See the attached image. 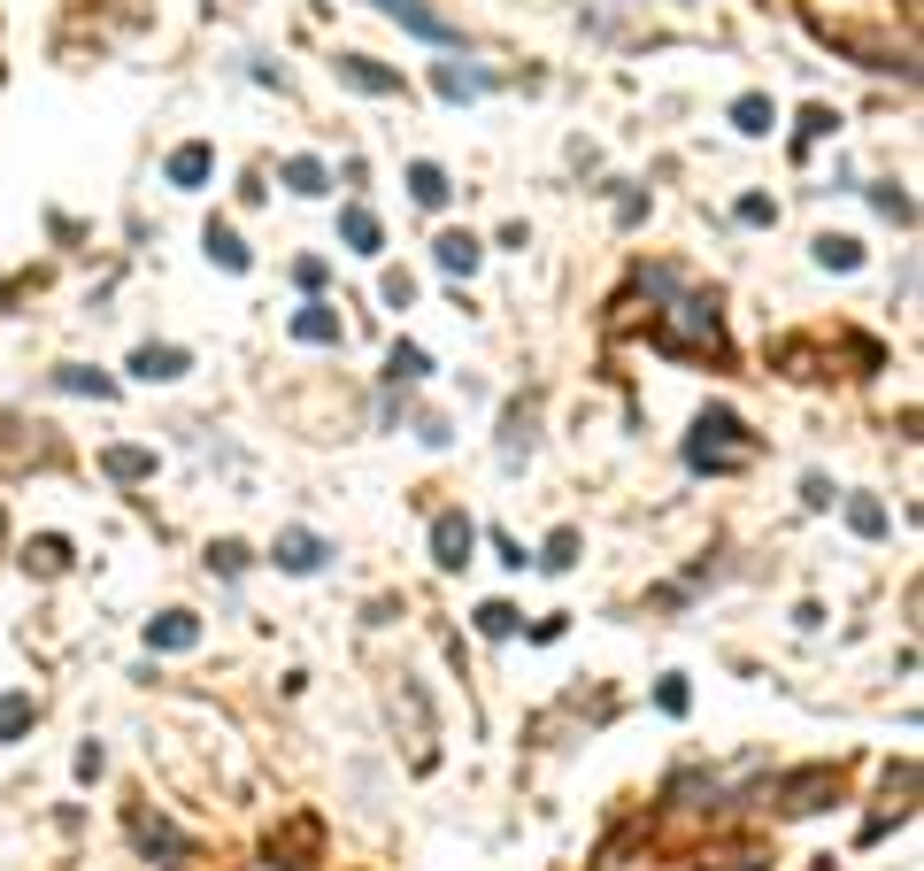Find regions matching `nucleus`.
Returning a JSON list of instances; mask_svg holds the SVG:
<instances>
[{
    "label": "nucleus",
    "mask_w": 924,
    "mask_h": 871,
    "mask_svg": "<svg viewBox=\"0 0 924 871\" xmlns=\"http://www.w3.org/2000/svg\"><path fill=\"white\" fill-rule=\"evenodd\" d=\"M478 633H485V641H509V633H516V609H509V602H485V609H478Z\"/></svg>",
    "instance_id": "29"
},
{
    "label": "nucleus",
    "mask_w": 924,
    "mask_h": 871,
    "mask_svg": "<svg viewBox=\"0 0 924 871\" xmlns=\"http://www.w3.org/2000/svg\"><path fill=\"white\" fill-rule=\"evenodd\" d=\"M432 255H440V270H448V278H470V270L485 263V239H470V232H440V239H432Z\"/></svg>",
    "instance_id": "10"
},
{
    "label": "nucleus",
    "mask_w": 924,
    "mask_h": 871,
    "mask_svg": "<svg viewBox=\"0 0 924 871\" xmlns=\"http://www.w3.org/2000/svg\"><path fill=\"white\" fill-rule=\"evenodd\" d=\"M732 124H740V132H748V140H763L770 124H778V109H770L763 93H740V101H732Z\"/></svg>",
    "instance_id": "19"
},
{
    "label": "nucleus",
    "mask_w": 924,
    "mask_h": 871,
    "mask_svg": "<svg viewBox=\"0 0 924 871\" xmlns=\"http://www.w3.org/2000/svg\"><path fill=\"white\" fill-rule=\"evenodd\" d=\"M331 70H339V85H355V93H401V70H386V62H370V54H339Z\"/></svg>",
    "instance_id": "7"
},
{
    "label": "nucleus",
    "mask_w": 924,
    "mask_h": 871,
    "mask_svg": "<svg viewBox=\"0 0 924 871\" xmlns=\"http://www.w3.org/2000/svg\"><path fill=\"white\" fill-rule=\"evenodd\" d=\"M717 871H763V857L756 849H732V857H717Z\"/></svg>",
    "instance_id": "37"
},
{
    "label": "nucleus",
    "mask_w": 924,
    "mask_h": 871,
    "mask_svg": "<svg viewBox=\"0 0 924 871\" xmlns=\"http://www.w3.org/2000/svg\"><path fill=\"white\" fill-rule=\"evenodd\" d=\"M294 340H301V348H339V340H347V325H339V309L308 301V309H294Z\"/></svg>",
    "instance_id": "9"
},
{
    "label": "nucleus",
    "mask_w": 924,
    "mask_h": 871,
    "mask_svg": "<svg viewBox=\"0 0 924 871\" xmlns=\"http://www.w3.org/2000/svg\"><path fill=\"white\" fill-rule=\"evenodd\" d=\"M208 571L239 578V571H247V547H239V540H216V547H208Z\"/></svg>",
    "instance_id": "30"
},
{
    "label": "nucleus",
    "mask_w": 924,
    "mask_h": 871,
    "mask_svg": "<svg viewBox=\"0 0 924 871\" xmlns=\"http://www.w3.org/2000/svg\"><path fill=\"white\" fill-rule=\"evenodd\" d=\"M817 263H824V270H855V263H863V239H848V232H824V239H817Z\"/></svg>",
    "instance_id": "22"
},
{
    "label": "nucleus",
    "mask_w": 924,
    "mask_h": 871,
    "mask_svg": "<svg viewBox=\"0 0 924 871\" xmlns=\"http://www.w3.org/2000/svg\"><path fill=\"white\" fill-rule=\"evenodd\" d=\"M386 378H393V386H417V378H432V355H424V348H409V340H401V348L386 355Z\"/></svg>",
    "instance_id": "20"
},
{
    "label": "nucleus",
    "mask_w": 924,
    "mask_h": 871,
    "mask_svg": "<svg viewBox=\"0 0 924 871\" xmlns=\"http://www.w3.org/2000/svg\"><path fill=\"white\" fill-rule=\"evenodd\" d=\"M417 440L424 448H448V417H417Z\"/></svg>",
    "instance_id": "36"
},
{
    "label": "nucleus",
    "mask_w": 924,
    "mask_h": 871,
    "mask_svg": "<svg viewBox=\"0 0 924 871\" xmlns=\"http://www.w3.org/2000/svg\"><path fill=\"white\" fill-rule=\"evenodd\" d=\"M31 717H39V701H31V695H0V740H23Z\"/></svg>",
    "instance_id": "24"
},
{
    "label": "nucleus",
    "mask_w": 924,
    "mask_h": 871,
    "mask_svg": "<svg viewBox=\"0 0 924 871\" xmlns=\"http://www.w3.org/2000/svg\"><path fill=\"white\" fill-rule=\"evenodd\" d=\"M23 571H39V578H62V571H70V540H62V532H47V540H31V555H23Z\"/></svg>",
    "instance_id": "18"
},
{
    "label": "nucleus",
    "mask_w": 924,
    "mask_h": 871,
    "mask_svg": "<svg viewBox=\"0 0 924 871\" xmlns=\"http://www.w3.org/2000/svg\"><path fill=\"white\" fill-rule=\"evenodd\" d=\"M832 124H840V116H832V109H809V116H801V140H793V147H817V140H824V132H832Z\"/></svg>",
    "instance_id": "32"
},
{
    "label": "nucleus",
    "mask_w": 924,
    "mask_h": 871,
    "mask_svg": "<svg viewBox=\"0 0 924 871\" xmlns=\"http://www.w3.org/2000/svg\"><path fill=\"white\" fill-rule=\"evenodd\" d=\"M871 201H879V208H886V216H902V224H910V193H894V185H879V193H871Z\"/></svg>",
    "instance_id": "35"
},
{
    "label": "nucleus",
    "mask_w": 924,
    "mask_h": 871,
    "mask_svg": "<svg viewBox=\"0 0 924 871\" xmlns=\"http://www.w3.org/2000/svg\"><path fill=\"white\" fill-rule=\"evenodd\" d=\"M778 216V201H763V193H740V224H770Z\"/></svg>",
    "instance_id": "34"
},
{
    "label": "nucleus",
    "mask_w": 924,
    "mask_h": 871,
    "mask_svg": "<svg viewBox=\"0 0 924 871\" xmlns=\"http://www.w3.org/2000/svg\"><path fill=\"white\" fill-rule=\"evenodd\" d=\"M270 563H278V571H294V578H308V571H324V563H331V547H324L316 532H301V524H294V532H278Z\"/></svg>",
    "instance_id": "5"
},
{
    "label": "nucleus",
    "mask_w": 924,
    "mask_h": 871,
    "mask_svg": "<svg viewBox=\"0 0 924 871\" xmlns=\"http://www.w3.org/2000/svg\"><path fill=\"white\" fill-rule=\"evenodd\" d=\"M201 641V617H185V609H162V617H147V648H162V656H185Z\"/></svg>",
    "instance_id": "8"
},
{
    "label": "nucleus",
    "mask_w": 924,
    "mask_h": 871,
    "mask_svg": "<svg viewBox=\"0 0 924 871\" xmlns=\"http://www.w3.org/2000/svg\"><path fill=\"white\" fill-rule=\"evenodd\" d=\"M647 294H670V309L655 317V348L663 355H725V325L701 294H678V270H647Z\"/></svg>",
    "instance_id": "1"
},
{
    "label": "nucleus",
    "mask_w": 924,
    "mask_h": 871,
    "mask_svg": "<svg viewBox=\"0 0 924 871\" xmlns=\"http://www.w3.org/2000/svg\"><path fill=\"white\" fill-rule=\"evenodd\" d=\"M686 463L709 471V479H725V471H748V463H756V440H748V424H740L732 409H701V424H694V440H686Z\"/></svg>",
    "instance_id": "2"
},
{
    "label": "nucleus",
    "mask_w": 924,
    "mask_h": 871,
    "mask_svg": "<svg viewBox=\"0 0 924 871\" xmlns=\"http://www.w3.org/2000/svg\"><path fill=\"white\" fill-rule=\"evenodd\" d=\"M578 563V532L563 524V532H547V547H540V571H571Z\"/></svg>",
    "instance_id": "27"
},
{
    "label": "nucleus",
    "mask_w": 924,
    "mask_h": 871,
    "mask_svg": "<svg viewBox=\"0 0 924 871\" xmlns=\"http://www.w3.org/2000/svg\"><path fill=\"white\" fill-rule=\"evenodd\" d=\"M470 547H478V524L462 518V510L432 518V563H440V571H462V563H470Z\"/></svg>",
    "instance_id": "4"
},
{
    "label": "nucleus",
    "mask_w": 924,
    "mask_h": 871,
    "mask_svg": "<svg viewBox=\"0 0 924 871\" xmlns=\"http://www.w3.org/2000/svg\"><path fill=\"white\" fill-rule=\"evenodd\" d=\"M824 795H840V771H832V764H817V771H793V779H786V810H793V818L824 810Z\"/></svg>",
    "instance_id": "6"
},
{
    "label": "nucleus",
    "mask_w": 924,
    "mask_h": 871,
    "mask_svg": "<svg viewBox=\"0 0 924 871\" xmlns=\"http://www.w3.org/2000/svg\"><path fill=\"white\" fill-rule=\"evenodd\" d=\"M101 471L132 486V479H147V471H154V455H147V448H109V455H101Z\"/></svg>",
    "instance_id": "23"
},
{
    "label": "nucleus",
    "mask_w": 924,
    "mask_h": 871,
    "mask_svg": "<svg viewBox=\"0 0 924 871\" xmlns=\"http://www.w3.org/2000/svg\"><path fill=\"white\" fill-rule=\"evenodd\" d=\"M485 85H493L485 70H462V62H432V93H440V101H478Z\"/></svg>",
    "instance_id": "11"
},
{
    "label": "nucleus",
    "mask_w": 924,
    "mask_h": 871,
    "mask_svg": "<svg viewBox=\"0 0 924 871\" xmlns=\"http://www.w3.org/2000/svg\"><path fill=\"white\" fill-rule=\"evenodd\" d=\"M54 386H62V393H93V401H109V393H116V378H101V370H78V362H70V370H54Z\"/></svg>",
    "instance_id": "25"
},
{
    "label": "nucleus",
    "mask_w": 924,
    "mask_h": 871,
    "mask_svg": "<svg viewBox=\"0 0 924 871\" xmlns=\"http://www.w3.org/2000/svg\"><path fill=\"white\" fill-rule=\"evenodd\" d=\"M185 362H193L185 348H140V355H132V370H140L147 386H170V378H185Z\"/></svg>",
    "instance_id": "16"
},
{
    "label": "nucleus",
    "mask_w": 924,
    "mask_h": 871,
    "mask_svg": "<svg viewBox=\"0 0 924 871\" xmlns=\"http://www.w3.org/2000/svg\"><path fill=\"white\" fill-rule=\"evenodd\" d=\"M339 239H347L355 255H378V247H386V232H378V216H370L362 201H355V208H339Z\"/></svg>",
    "instance_id": "15"
},
{
    "label": "nucleus",
    "mask_w": 924,
    "mask_h": 871,
    "mask_svg": "<svg viewBox=\"0 0 924 871\" xmlns=\"http://www.w3.org/2000/svg\"><path fill=\"white\" fill-rule=\"evenodd\" d=\"M686 679H663V687H655V709H663V717H686Z\"/></svg>",
    "instance_id": "31"
},
{
    "label": "nucleus",
    "mask_w": 924,
    "mask_h": 871,
    "mask_svg": "<svg viewBox=\"0 0 924 871\" xmlns=\"http://www.w3.org/2000/svg\"><path fill=\"white\" fill-rule=\"evenodd\" d=\"M409 193H417V208H448V193H455V185H448V171H440V163H409Z\"/></svg>",
    "instance_id": "17"
},
{
    "label": "nucleus",
    "mask_w": 924,
    "mask_h": 871,
    "mask_svg": "<svg viewBox=\"0 0 924 871\" xmlns=\"http://www.w3.org/2000/svg\"><path fill=\"white\" fill-rule=\"evenodd\" d=\"M232 8H239V0H232Z\"/></svg>",
    "instance_id": "38"
},
{
    "label": "nucleus",
    "mask_w": 924,
    "mask_h": 871,
    "mask_svg": "<svg viewBox=\"0 0 924 871\" xmlns=\"http://www.w3.org/2000/svg\"><path fill=\"white\" fill-rule=\"evenodd\" d=\"M532 455V401H509V417H501V463L516 471Z\"/></svg>",
    "instance_id": "12"
},
{
    "label": "nucleus",
    "mask_w": 924,
    "mask_h": 871,
    "mask_svg": "<svg viewBox=\"0 0 924 871\" xmlns=\"http://www.w3.org/2000/svg\"><path fill=\"white\" fill-rule=\"evenodd\" d=\"M208 171H216V147H208V140H185V147L170 155V185H185V193H193Z\"/></svg>",
    "instance_id": "13"
},
{
    "label": "nucleus",
    "mask_w": 924,
    "mask_h": 871,
    "mask_svg": "<svg viewBox=\"0 0 924 871\" xmlns=\"http://www.w3.org/2000/svg\"><path fill=\"white\" fill-rule=\"evenodd\" d=\"M286 185H294V193H308V201H316V193H324V185H331V171H324V163H316V155H294V163H286Z\"/></svg>",
    "instance_id": "26"
},
{
    "label": "nucleus",
    "mask_w": 924,
    "mask_h": 871,
    "mask_svg": "<svg viewBox=\"0 0 924 871\" xmlns=\"http://www.w3.org/2000/svg\"><path fill=\"white\" fill-rule=\"evenodd\" d=\"M132 841H140L147 857H193V849H185V833H177V826H162V818H147V810L132 818Z\"/></svg>",
    "instance_id": "14"
},
{
    "label": "nucleus",
    "mask_w": 924,
    "mask_h": 871,
    "mask_svg": "<svg viewBox=\"0 0 924 871\" xmlns=\"http://www.w3.org/2000/svg\"><path fill=\"white\" fill-rule=\"evenodd\" d=\"M378 294H386L393 309H409V301H417V278H409V270H386V286H378Z\"/></svg>",
    "instance_id": "33"
},
{
    "label": "nucleus",
    "mask_w": 924,
    "mask_h": 871,
    "mask_svg": "<svg viewBox=\"0 0 924 871\" xmlns=\"http://www.w3.org/2000/svg\"><path fill=\"white\" fill-rule=\"evenodd\" d=\"M208 263H224V270H247V239H239L232 224H208Z\"/></svg>",
    "instance_id": "21"
},
{
    "label": "nucleus",
    "mask_w": 924,
    "mask_h": 871,
    "mask_svg": "<svg viewBox=\"0 0 924 871\" xmlns=\"http://www.w3.org/2000/svg\"><path fill=\"white\" fill-rule=\"evenodd\" d=\"M378 16H393L401 31H417V39H432V47H455V23L440 16V8H424V0H370Z\"/></svg>",
    "instance_id": "3"
},
{
    "label": "nucleus",
    "mask_w": 924,
    "mask_h": 871,
    "mask_svg": "<svg viewBox=\"0 0 924 871\" xmlns=\"http://www.w3.org/2000/svg\"><path fill=\"white\" fill-rule=\"evenodd\" d=\"M848 524H855L863 540H886V510H879L871 494H855V502H848Z\"/></svg>",
    "instance_id": "28"
}]
</instances>
